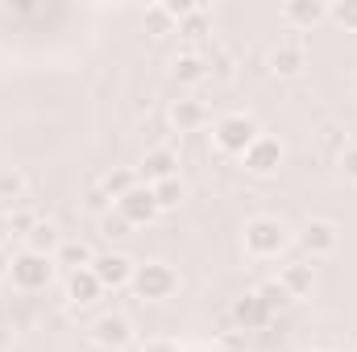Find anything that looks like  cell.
I'll list each match as a JSON object with an SVG mask.
<instances>
[{
  "mask_svg": "<svg viewBox=\"0 0 357 352\" xmlns=\"http://www.w3.org/2000/svg\"><path fill=\"white\" fill-rule=\"evenodd\" d=\"M212 349H216V352H250V340H245V332H241V328H233V332H220Z\"/></svg>",
  "mask_w": 357,
  "mask_h": 352,
  "instance_id": "28",
  "label": "cell"
},
{
  "mask_svg": "<svg viewBox=\"0 0 357 352\" xmlns=\"http://www.w3.org/2000/svg\"><path fill=\"white\" fill-rule=\"evenodd\" d=\"M282 141L278 137H270V133H262L245 154H241V166L250 170V175H258V178H270V175H278V166H282Z\"/></svg>",
  "mask_w": 357,
  "mask_h": 352,
  "instance_id": "6",
  "label": "cell"
},
{
  "mask_svg": "<svg viewBox=\"0 0 357 352\" xmlns=\"http://www.w3.org/2000/svg\"><path fill=\"white\" fill-rule=\"evenodd\" d=\"M33 224H38V220H33L29 211H21V207H13V211H8V228H13L17 237H25V232H29Z\"/></svg>",
  "mask_w": 357,
  "mask_h": 352,
  "instance_id": "29",
  "label": "cell"
},
{
  "mask_svg": "<svg viewBox=\"0 0 357 352\" xmlns=\"http://www.w3.org/2000/svg\"><path fill=\"white\" fill-rule=\"evenodd\" d=\"M212 120V112H208V104L204 99H195V95H183L171 104V125H175L178 133H195V129H204Z\"/></svg>",
  "mask_w": 357,
  "mask_h": 352,
  "instance_id": "11",
  "label": "cell"
},
{
  "mask_svg": "<svg viewBox=\"0 0 357 352\" xmlns=\"http://www.w3.org/2000/svg\"><path fill=\"white\" fill-rule=\"evenodd\" d=\"M341 170H345V178H349V182H357V141L341 150Z\"/></svg>",
  "mask_w": 357,
  "mask_h": 352,
  "instance_id": "31",
  "label": "cell"
},
{
  "mask_svg": "<svg viewBox=\"0 0 357 352\" xmlns=\"http://www.w3.org/2000/svg\"><path fill=\"white\" fill-rule=\"evenodd\" d=\"M59 245H63V232H59V224H54V220H38V224L25 232V249H29V253L54 257V253H59Z\"/></svg>",
  "mask_w": 357,
  "mask_h": 352,
  "instance_id": "15",
  "label": "cell"
},
{
  "mask_svg": "<svg viewBox=\"0 0 357 352\" xmlns=\"http://www.w3.org/2000/svg\"><path fill=\"white\" fill-rule=\"evenodd\" d=\"M328 21H337L345 33H357V0H341L328 8Z\"/></svg>",
  "mask_w": 357,
  "mask_h": 352,
  "instance_id": "25",
  "label": "cell"
},
{
  "mask_svg": "<svg viewBox=\"0 0 357 352\" xmlns=\"http://www.w3.org/2000/svg\"><path fill=\"white\" fill-rule=\"evenodd\" d=\"M116 211H121V216H125V220H129L133 228H137V224H150V220L158 216L154 191H150L146 182H137V186H133V191H129V195H125V199L116 203Z\"/></svg>",
  "mask_w": 357,
  "mask_h": 352,
  "instance_id": "10",
  "label": "cell"
},
{
  "mask_svg": "<svg viewBox=\"0 0 357 352\" xmlns=\"http://www.w3.org/2000/svg\"><path fill=\"white\" fill-rule=\"evenodd\" d=\"M142 182L146 186H154V182H167V178H178V154L171 145H158V150H146V158H142Z\"/></svg>",
  "mask_w": 357,
  "mask_h": 352,
  "instance_id": "9",
  "label": "cell"
},
{
  "mask_svg": "<svg viewBox=\"0 0 357 352\" xmlns=\"http://www.w3.org/2000/svg\"><path fill=\"white\" fill-rule=\"evenodd\" d=\"M142 352H183V344L171 340V336H150V340L142 344Z\"/></svg>",
  "mask_w": 357,
  "mask_h": 352,
  "instance_id": "30",
  "label": "cell"
},
{
  "mask_svg": "<svg viewBox=\"0 0 357 352\" xmlns=\"http://www.w3.org/2000/svg\"><path fill=\"white\" fill-rule=\"evenodd\" d=\"M278 282H282V290H287L291 298H303V294L316 290V265L312 262H287L282 273H278Z\"/></svg>",
  "mask_w": 357,
  "mask_h": 352,
  "instance_id": "13",
  "label": "cell"
},
{
  "mask_svg": "<svg viewBox=\"0 0 357 352\" xmlns=\"http://www.w3.org/2000/svg\"><path fill=\"white\" fill-rule=\"evenodd\" d=\"M299 245H303L312 257H328V253H337V245H341V228H337L333 220H307L303 232H299Z\"/></svg>",
  "mask_w": 357,
  "mask_h": 352,
  "instance_id": "8",
  "label": "cell"
},
{
  "mask_svg": "<svg viewBox=\"0 0 357 352\" xmlns=\"http://www.w3.org/2000/svg\"><path fill=\"white\" fill-rule=\"evenodd\" d=\"M8 262L13 257H4V249H0V278H8Z\"/></svg>",
  "mask_w": 357,
  "mask_h": 352,
  "instance_id": "33",
  "label": "cell"
},
{
  "mask_svg": "<svg viewBox=\"0 0 357 352\" xmlns=\"http://www.w3.org/2000/svg\"><path fill=\"white\" fill-rule=\"evenodd\" d=\"M91 344L104 352H121L133 344V323H129V315H121V311H108V315H100L96 323H91Z\"/></svg>",
  "mask_w": 357,
  "mask_h": 352,
  "instance_id": "5",
  "label": "cell"
},
{
  "mask_svg": "<svg viewBox=\"0 0 357 352\" xmlns=\"http://www.w3.org/2000/svg\"><path fill=\"white\" fill-rule=\"evenodd\" d=\"M133 257L129 253H104V257H96L91 265V273L100 278V286L104 290H121V286H133Z\"/></svg>",
  "mask_w": 357,
  "mask_h": 352,
  "instance_id": "7",
  "label": "cell"
},
{
  "mask_svg": "<svg viewBox=\"0 0 357 352\" xmlns=\"http://www.w3.org/2000/svg\"><path fill=\"white\" fill-rule=\"evenodd\" d=\"M258 137H262V129H258V120L250 112H229V116H220L212 125V141H216L220 154H237L241 158Z\"/></svg>",
  "mask_w": 357,
  "mask_h": 352,
  "instance_id": "2",
  "label": "cell"
},
{
  "mask_svg": "<svg viewBox=\"0 0 357 352\" xmlns=\"http://www.w3.org/2000/svg\"><path fill=\"white\" fill-rule=\"evenodd\" d=\"M229 315H233V323H237L241 332H254L270 311H266V303H262L258 294H241V298L233 303V311H229Z\"/></svg>",
  "mask_w": 357,
  "mask_h": 352,
  "instance_id": "18",
  "label": "cell"
},
{
  "mask_svg": "<svg viewBox=\"0 0 357 352\" xmlns=\"http://www.w3.org/2000/svg\"><path fill=\"white\" fill-rule=\"evenodd\" d=\"M324 17H328V8H324L320 0H287V4H282V21L295 25V29H312V25H320Z\"/></svg>",
  "mask_w": 357,
  "mask_h": 352,
  "instance_id": "14",
  "label": "cell"
},
{
  "mask_svg": "<svg viewBox=\"0 0 357 352\" xmlns=\"http://www.w3.org/2000/svg\"><path fill=\"white\" fill-rule=\"evenodd\" d=\"M8 278H13V286H17V290H25V294L46 290V286H50V278H54V257H42V253L21 249V253L8 262Z\"/></svg>",
  "mask_w": 357,
  "mask_h": 352,
  "instance_id": "4",
  "label": "cell"
},
{
  "mask_svg": "<svg viewBox=\"0 0 357 352\" xmlns=\"http://www.w3.org/2000/svg\"><path fill=\"white\" fill-rule=\"evenodd\" d=\"M175 33L183 38V42H204V38L212 33V17L204 13V4H195V8H191V13H187L183 21H178Z\"/></svg>",
  "mask_w": 357,
  "mask_h": 352,
  "instance_id": "21",
  "label": "cell"
},
{
  "mask_svg": "<svg viewBox=\"0 0 357 352\" xmlns=\"http://www.w3.org/2000/svg\"><path fill=\"white\" fill-rule=\"evenodd\" d=\"M270 75H278V79H291V75H299L303 67H307V50L299 46V42H282V46H274L266 58Z\"/></svg>",
  "mask_w": 357,
  "mask_h": 352,
  "instance_id": "12",
  "label": "cell"
},
{
  "mask_svg": "<svg viewBox=\"0 0 357 352\" xmlns=\"http://www.w3.org/2000/svg\"><path fill=\"white\" fill-rule=\"evenodd\" d=\"M150 191H154V203H158V211H175L178 203H183V195H187V186H183L178 178H167V182H154Z\"/></svg>",
  "mask_w": 357,
  "mask_h": 352,
  "instance_id": "23",
  "label": "cell"
},
{
  "mask_svg": "<svg viewBox=\"0 0 357 352\" xmlns=\"http://www.w3.org/2000/svg\"><path fill=\"white\" fill-rule=\"evenodd\" d=\"M254 294H258V298L266 303V311H274V307H287V303H291V294L282 290V282H262V286H258Z\"/></svg>",
  "mask_w": 357,
  "mask_h": 352,
  "instance_id": "26",
  "label": "cell"
},
{
  "mask_svg": "<svg viewBox=\"0 0 357 352\" xmlns=\"http://www.w3.org/2000/svg\"><path fill=\"white\" fill-rule=\"evenodd\" d=\"M171 71H175L178 83H199V79H208V63H204L195 50H183V54H175Z\"/></svg>",
  "mask_w": 357,
  "mask_h": 352,
  "instance_id": "20",
  "label": "cell"
},
{
  "mask_svg": "<svg viewBox=\"0 0 357 352\" xmlns=\"http://www.w3.org/2000/svg\"><path fill=\"white\" fill-rule=\"evenodd\" d=\"M129 228H133V224H129L121 211H104V216H100V232H104L108 241H112V237H129Z\"/></svg>",
  "mask_w": 357,
  "mask_h": 352,
  "instance_id": "27",
  "label": "cell"
},
{
  "mask_svg": "<svg viewBox=\"0 0 357 352\" xmlns=\"http://www.w3.org/2000/svg\"><path fill=\"white\" fill-rule=\"evenodd\" d=\"M133 290H137L146 303H167V298H175V290H178L175 265H167V262L137 265V269H133Z\"/></svg>",
  "mask_w": 357,
  "mask_h": 352,
  "instance_id": "3",
  "label": "cell"
},
{
  "mask_svg": "<svg viewBox=\"0 0 357 352\" xmlns=\"http://www.w3.org/2000/svg\"><path fill=\"white\" fill-rule=\"evenodd\" d=\"M25 195H29V178L21 175L17 166H8V170H0V207H21L25 203Z\"/></svg>",
  "mask_w": 357,
  "mask_h": 352,
  "instance_id": "19",
  "label": "cell"
},
{
  "mask_svg": "<svg viewBox=\"0 0 357 352\" xmlns=\"http://www.w3.org/2000/svg\"><path fill=\"white\" fill-rule=\"evenodd\" d=\"M354 352H357V349H354Z\"/></svg>",
  "mask_w": 357,
  "mask_h": 352,
  "instance_id": "34",
  "label": "cell"
},
{
  "mask_svg": "<svg viewBox=\"0 0 357 352\" xmlns=\"http://www.w3.org/2000/svg\"><path fill=\"white\" fill-rule=\"evenodd\" d=\"M133 186H137V175H133V170H108V175L100 178V186H96V191H100L104 199H116V203H121Z\"/></svg>",
  "mask_w": 357,
  "mask_h": 352,
  "instance_id": "22",
  "label": "cell"
},
{
  "mask_svg": "<svg viewBox=\"0 0 357 352\" xmlns=\"http://www.w3.org/2000/svg\"><path fill=\"white\" fill-rule=\"evenodd\" d=\"M146 29H150L154 38H162V33H175L178 21L167 13V4H154V8H146Z\"/></svg>",
  "mask_w": 357,
  "mask_h": 352,
  "instance_id": "24",
  "label": "cell"
},
{
  "mask_svg": "<svg viewBox=\"0 0 357 352\" xmlns=\"http://www.w3.org/2000/svg\"><path fill=\"white\" fill-rule=\"evenodd\" d=\"M104 294V286H100V278L91 273V269H79V273H67V298H71V307H88Z\"/></svg>",
  "mask_w": 357,
  "mask_h": 352,
  "instance_id": "16",
  "label": "cell"
},
{
  "mask_svg": "<svg viewBox=\"0 0 357 352\" xmlns=\"http://www.w3.org/2000/svg\"><path fill=\"white\" fill-rule=\"evenodd\" d=\"M54 265H63L67 273H79V269H91L96 265V249L88 241H63L59 253H54Z\"/></svg>",
  "mask_w": 357,
  "mask_h": 352,
  "instance_id": "17",
  "label": "cell"
},
{
  "mask_svg": "<svg viewBox=\"0 0 357 352\" xmlns=\"http://www.w3.org/2000/svg\"><path fill=\"white\" fill-rule=\"evenodd\" d=\"M287 224L278 220V216H254L250 224H245V253L254 257V262H270V257H278L282 249H287Z\"/></svg>",
  "mask_w": 357,
  "mask_h": 352,
  "instance_id": "1",
  "label": "cell"
},
{
  "mask_svg": "<svg viewBox=\"0 0 357 352\" xmlns=\"http://www.w3.org/2000/svg\"><path fill=\"white\" fill-rule=\"evenodd\" d=\"M208 75H216V79H233V58H229V54H216V63H208Z\"/></svg>",
  "mask_w": 357,
  "mask_h": 352,
  "instance_id": "32",
  "label": "cell"
}]
</instances>
